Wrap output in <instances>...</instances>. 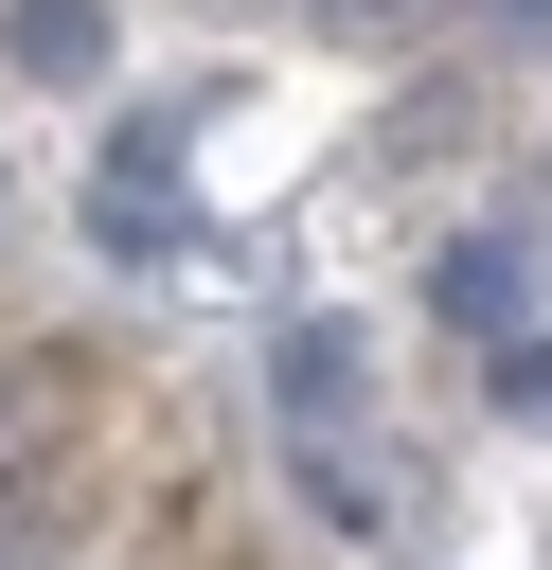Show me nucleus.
I'll return each mask as SVG.
<instances>
[{
    "mask_svg": "<svg viewBox=\"0 0 552 570\" xmlns=\"http://www.w3.org/2000/svg\"><path fill=\"white\" fill-rule=\"evenodd\" d=\"M499 392H516V410L552 428V338H499Z\"/></svg>",
    "mask_w": 552,
    "mask_h": 570,
    "instance_id": "nucleus-5",
    "label": "nucleus"
},
{
    "mask_svg": "<svg viewBox=\"0 0 552 570\" xmlns=\"http://www.w3.org/2000/svg\"><path fill=\"white\" fill-rule=\"evenodd\" d=\"M89 232L142 267V249H178L196 214H178V142H107V178H89Z\"/></svg>",
    "mask_w": 552,
    "mask_h": 570,
    "instance_id": "nucleus-2",
    "label": "nucleus"
},
{
    "mask_svg": "<svg viewBox=\"0 0 552 570\" xmlns=\"http://www.w3.org/2000/svg\"><path fill=\"white\" fill-rule=\"evenodd\" d=\"M267 410H285V445L356 428V338H338V321H285V356H267Z\"/></svg>",
    "mask_w": 552,
    "mask_h": 570,
    "instance_id": "nucleus-3",
    "label": "nucleus"
},
{
    "mask_svg": "<svg viewBox=\"0 0 552 570\" xmlns=\"http://www.w3.org/2000/svg\"><path fill=\"white\" fill-rule=\"evenodd\" d=\"M0 53H18L36 89H71V71H107V0H18V18H0Z\"/></svg>",
    "mask_w": 552,
    "mask_h": 570,
    "instance_id": "nucleus-4",
    "label": "nucleus"
},
{
    "mask_svg": "<svg viewBox=\"0 0 552 570\" xmlns=\"http://www.w3.org/2000/svg\"><path fill=\"white\" fill-rule=\"evenodd\" d=\"M427 321H463V338H534V249H516V232L427 249Z\"/></svg>",
    "mask_w": 552,
    "mask_h": 570,
    "instance_id": "nucleus-1",
    "label": "nucleus"
},
{
    "mask_svg": "<svg viewBox=\"0 0 552 570\" xmlns=\"http://www.w3.org/2000/svg\"><path fill=\"white\" fill-rule=\"evenodd\" d=\"M516 18H534V36H552V0H516Z\"/></svg>",
    "mask_w": 552,
    "mask_h": 570,
    "instance_id": "nucleus-6",
    "label": "nucleus"
}]
</instances>
